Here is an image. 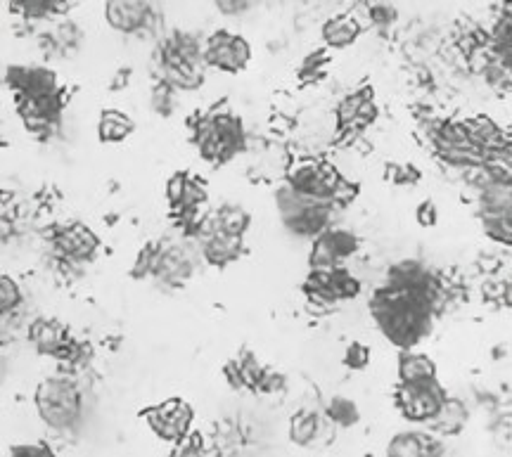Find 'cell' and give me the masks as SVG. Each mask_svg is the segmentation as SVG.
Returning a JSON list of instances; mask_svg holds the SVG:
<instances>
[{"instance_id":"obj_10","label":"cell","mask_w":512,"mask_h":457,"mask_svg":"<svg viewBox=\"0 0 512 457\" xmlns=\"http://www.w3.org/2000/svg\"><path fill=\"white\" fill-rule=\"evenodd\" d=\"M384 457H446V446L432 431H401L392 436Z\"/></svg>"},{"instance_id":"obj_42","label":"cell","mask_w":512,"mask_h":457,"mask_svg":"<svg viewBox=\"0 0 512 457\" xmlns=\"http://www.w3.org/2000/svg\"><path fill=\"white\" fill-rule=\"evenodd\" d=\"M128 74H131V72H128V69H121V72H119L117 76H114V79H119V81H117V83H112V88H124L126 83H128V79H126Z\"/></svg>"},{"instance_id":"obj_5","label":"cell","mask_w":512,"mask_h":457,"mask_svg":"<svg viewBox=\"0 0 512 457\" xmlns=\"http://www.w3.org/2000/svg\"><path fill=\"white\" fill-rule=\"evenodd\" d=\"M252 60V45L247 38L230 31H214L204 45V64L221 69V72H242Z\"/></svg>"},{"instance_id":"obj_30","label":"cell","mask_w":512,"mask_h":457,"mask_svg":"<svg viewBox=\"0 0 512 457\" xmlns=\"http://www.w3.org/2000/svg\"><path fill=\"white\" fill-rule=\"evenodd\" d=\"M157 254H159V244H147V247L140 249V254L136 256V263H133L131 275L136 280L150 278L155 273V263H157Z\"/></svg>"},{"instance_id":"obj_13","label":"cell","mask_w":512,"mask_h":457,"mask_svg":"<svg viewBox=\"0 0 512 457\" xmlns=\"http://www.w3.org/2000/svg\"><path fill=\"white\" fill-rule=\"evenodd\" d=\"M479 221H512V180H496L477 192Z\"/></svg>"},{"instance_id":"obj_9","label":"cell","mask_w":512,"mask_h":457,"mask_svg":"<svg viewBox=\"0 0 512 457\" xmlns=\"http://www.w3.org/2000/svg\"><path fill=\"white\" fill-rule=\"evenodd\" d=\"M8 86L17 98H46L57 93V76L46 67H8Z\"/></svg>"},{"instance_id":"obj_20","label":"cell","mask_w":512,"mask_h":457,"mask_svg":"<svg viewBox=\"0 0 512 457\" xmlns=\"http://www.w3.org/2000/svg\"><path fill=\"white\" fill-rule=\"evenodd\" d=\"M361 34V22L351 15H337L323 24V41L330 48H347Z\"/></svg>"},{"instance_id":"obj_1","label":"cell","mask_w":512,"mask_h":457,"mask_svg":"<svg viewBox=\"0 0 512 457\" xmlns=\"http://www.w3.org/2000/svg\"><path fill=\"white\" fill-rule=\"evenodd\" d=\"M439 308V292H415L384 285L370 299V313L384 337L403 351H411L432 330V315Z\"/></svg>"},{"instance_id":"obj_24","label":"cell","mask_w":512,"mask_h":457,"mask_svg":"<svg viewBox=\"0 0 512 457\" xmlns=\"http://www.w3.org/2000/svg\"><path fill=\"white\" fill-rule=\"evenodd\" d=\"M325 287L330 289V294L335 296V301L354 299V296H358V292H361V282H358L354 275L344 268L328 270V273H325Z\"/></svg>"},{"instance_id":"obj_22","label":"cell","mask_w":512,"mask_h":457,"mask_svg":"<svg viewBox=\"0 0 512 457\" xmlns=\"http://www.w3.org/2000/svg\"><path fill=\"white\" fill-rule=\"evenodd\" d=\"M320 434V415L313 410H299L290 420V441L294 446H311Z\"/></svg>"},{"instance_id":"obj_21","label":"cell","mask_w":512,"mask_h":457,"mask_svg":"<svg viewBox=\"0 0 512 457\" xmlns=\"http://www.w3.org/2000/svg\"><path fill=\"white\" fill-rule=\"evenodd\" d=\"M133 124L131 119L126 117L124 112H117V109H105L100 117V126H98V135L102 143H119V140L128 138L133 133Z\"/></svg>"},{"instance_id":"obj_17","label":"cell","mask_w":512,"mask_h":457,"mask_svg":"<svg viewBox=\"0 0 512 457\" xmlns=\"http://www.w3.org/2000/svg\"><path fill=\"white\" fill-rule=\"evenodd\" d=\"M252 225V216L247 214L245 209L238 207V204H226L219 211L204 218L202 228L207 230H219V233H228L235 237H245V233Z\"/></svg>"},{"instance_id":"obj_29","label":"cell","mask_w":512,"mask_h":457,"mask_svg":"<svg viewBox=\"0 0 512 457\" xmlns=\"http://www.w3.org/2000/svg\"><path fill=\"white\" fill-rule=\"evenodd\" d=\"M53 38L60 50H74L81 45L83 31L76 27L74 22H69V19H62V22H57V27L53 29Z\"/></svg>"},{"instance_id":"obj_39","label":"cell","mask_w":512,"mask_h":457,"mask_svg":"<svg viewBox=\"0 0 512 457\" xmlns=\"http://www.w3.org/2000/svg\"><path fill=\"white\" fill-rule=\"evenodd\" d=\"M437 221H439V211L434 207L432 199L422 202L418 207V223L425 225V228H432V225H437Z\"/></svg>"},{"instance_id":"obj_31","label":"cell","mask_w":512,"mask_h":457,"mask_svg":"<svg viewBox=\"0 0 512 457\" xmlns=\"http://www.w3.org/2000/svg\"><path fill=\"white\" fill-rule=\"evenodd\" d=\"M19 304H22V289L12 278H0V311L5 315H10L12 311H17Z\"/></svg>"},{"instance_id":"obj_18","label":"cell","mask_w":512,"mask_h":457,"mask_svg":"<svg viewBox=\"0 0 512 457\" xmlns=\"http://www.w3.org/2000/svg\"><path fill=\"white\" fill-rule=\"evenodd\" d=\"M437 379V365L418 351H403L399 356V384H425Z\"/></svg>"},{"instance_id":"obj_34","label":"cell","mask_w":512,"mask_h":457,"mask_svg":"<svg viewBox=\"0 0 512 457\" xmlns=\"http://www.w3.org/2000/svg\"><path fill=\"white\" fill-rule=\"evenodd\" d=\"M188 180L190 176L188 173H174V176L169 178V183H166V199H169V204L174 209H178L183 204V197H185V188H188Z\"/></svg>"},{"instance_id":"obj_41","label":"cell","mask_w":512,"mask_h":457,"mask_svg":"<svg viewBox=\"0 0 512 457\" xmlns=\"http://www.w3.org/2000/svg\"><path fill=\"white\" fill-rule=\"evenodd\" d=\"M223 372H226L228 384H233L235 389H242V386H245V382H242V372H240L238 360H230V363H226V368H223Z\"/></svg>"},{"instance_id":"obj_23","label":"cell","mask_w":512,"mask_h":457,"mask_svg":"<svg viewBox=\"0 0 512 457\" xmlns=\"http://www.w3.org/2000/svg\"><path fill=\"white\" fill-rule=\"evenodd\" d=\"M368 100H373V90L361 88L339 102L337 119H339V126H342L344 131H349V128H361L358 126V119H361V109Z\"/></svg>"},{"instance_id":"obj_32","label":"cell","mask_w":512,"mask_h":457,"mask_svg":"<svg viewBox=\"0 0 512 457\" xmlns=\"http://www.w3.org/2000/svg\"><path fill=\"white\" fill-rule=\"evenodd\" d=\"M169 457H207V448H204L202 434L192 431L188 439H183L181 443H176Z\"/></svg>"},{"instance_id":"obj_7","label":"cell","mask_w":512,"mask_h":457,"mask_svg":"<svg viewBox=\"0 0 512 457\" xmlns=\"http://www.w3.org/2000/svg\"><path fill=\"white\" fill-rule=\"evenodd\" d=\"M53 244L57 254H60L64 261L81 263V261H91L93 256L98 254L100 237L95 235L88 225L72 223L67 225V228L57 230Z\"/></svg>"},{"instance_id":"obj_40","label":"cell","mask_w":512,"mask_h":457,"mask_svg":"<svg viewBox=\"0 0 512 457\" xmlns=\"http://www.w3.org/2000/svg\"><path fill=\"white\" fill-rule=\"evenodd\" d=\"M216 8H219L223 15H242V12H247L252 5H249L247 0H219Z\"/></svg>"},{"instance_id":"obj_38","label":"cell","mask_w":512,"mask_h":457,"mask_svg":"<svg viewBox=\"0 0 512 457\" xmlns=\"http://www.w3.org/2000/svg\"><path fill=\"white\" fill-rule=\"evenodd\" d=\"M287 386V379L280 375V372H266V377L261 379L259 394H275V391H283Z\"/></svg>"},{"instance_id":"obj_19","label":"cell","mask_w":512,"mask_h":457,"mask_svg":"<svg viewBox=\"0 0 512 457\" xmlns=\"http://www.w3.org/2000/svg\"><path fill=\"white\" fill-rule=\"evenodd\" d=\"M29 339L34 341L38 353L53 358L57 349H60L69 337H67V330H64L60 323H55V320H36L29 330Z\"/></svg>"},{"instance_id":"obj_12","label":"cell","mask_w":512,"mask_h":457,"mask_svg":"<svg viewBox=\"0 0 512 457\" xmlns=\"http://www.w3.org/2000/svg\"><path fill=\"white\" fill-rule=\"evenodd\" d=\"M197 240H200V249H202L204 259H207V263H211V266H216V268H223V266H228V263L238 261L242 256V251H245V242H242V237L219 233V230L200 228Z\"/></svg>"},{"instance_id":"obj_26","label":"cell","mask_w":512,"mask_h":457,"mask_svg":"<svg viewBox=\"0 0 512 457\" xmlns=\"http://www.w3.org/2000/svg\"><path fill=\"white\" fill-rule=\"evenodd\" d=\"M328 242L332 244V249H335V254L339 256V261L349 259L351 254H356L358 249V237L354 233H349V230H342V228H330L328 233Z\"/></svg>"},{"instance_id":"obj_2","label":"cell","mask_w":512,"mask_h":457,"mask_svg":"<svg viewBox=\"0 0 512 457\" xmlns=\"http://www.w3.org/2000/svg\"><path fill=\"white\" fill-rule=\"evenodd\" d=\"M36 410L43 424L55 431L74 429L81 420V391L72 379L50 377L38 384Z\"/></svg>"},{"instance_id":"obj_16","label":"cell","mask_w":512,"mask_h":457,"mask_svg":"<svg viewBox=\"0 0 512 457\" xmlns=\"http://www.w3.org/2000/svg\"><path fill=\"white\" fill-rule=\"evenodd\" d=\"M467 420H470L467 405L460 401V398L448 396L444 408H441L439 415L427 424V429H430L434 436H444V439H448V436H458L460 431L465 429Z\"/></svg>"},{"instance_id":"obj_11","label":"cell","mask_w":512,"mask_h":457,"mask_svg":"<svg viewBox=\"0 0 512 457\" xmlns=\"http://www.w3.org/2000/svg\"><path fill=\"white\" fill-rule=\"evenodd\" d=\"M107 22L121 34H140L155 22L157 10L150 3H107Z\"/></svg>"},{"instance_id":"obj_33","label":"cell","mask_w":512,"mask_h":457,"mask_svg":"<svg viewBox=\"0 0 512 457\" xmlns=\"http://www.w3.org/2000/svg\"><path fill=\"white\" fill-rule=\"evenodd\" d=\"M370 363V349L366 344H358V341H351L344 351V365L349 370H366Z\"/></svg>"},{"instance_id":"obj_6","label":"cell","mask_w":512,"mask_h":457,"mask_svg":"<svg viewBox=\"0 0 512 457\" xmlns=\"http://www.w3.org/2000/svg\"><path fill=\"white\" fill-rule=\"evenodd\" d=\"M195 263V254H192L185 244H166V247L159 244V254L152 278L162 282V285L178 287L195 273Z\"/></svg>"},{"instance_id":"obj_27","label":"cell","mask_w":512,"mask_h":457,"mask_svg":"<svg viewBox=\"0 0 512 457\" xmlns=\"http://www.w3.org/2000/svg\"><path fill=\"white\" fill-rule=\"evenodd\" d=\"M240 363V372H242V382H245V386L247 389H252V391H259V386H261V379L266 377V368L264 365H259L256 363V358H254V353H242V358L238 360Z\"/></svg>"},{"instance_id":"obj_36","label":"cell","mask_w":512,"mask_h":457,"mask_svg":"<svg viewBox=\"0 0 512 457\" xmlns=\"http://www.w3.org/2000/svg\"><path fill=\"white\" fill-rule=\"evenodd\" d=\"M325 64H328V55H325V50H316V53L304 57L302 72H299V74L306 76V79H311V76H320V74H323Z\"/></svg>"},{"instance_id":"obj_35","label":"cell","mask_w":512,"mask_h":457,"mask_svg":"<svg viewBox=\"0 0 512 457\" xmlns=\"http://www.w3.org/2000/svg\"><path fill=\"white\" fill-rule=\"evenodd\" d=\"M368 17H370V22L373 24H377V27H389V24H394L396 22V8H392V5H387V3H373V5H368Z\"/></svg>"},{"instance_id":"obj_8","label":"cell","mask_w":512,"mask_h":457,"mask_svg":"<svg viewBox=\"0 0 512 457\" xmlns=\"http://www.w3.org/2000/svg\"><path fill=\"white\" fill-rule=\"evenodd\" d=\"M157 64H159V81H166L176 90H195L202 86L204 69L202 64H192L183 57L171 53L162 43L157 50Z\"/></svg>"},{"instance_id":"obj_25","label":"cell","mask_w":512,"mask_h":457,"mask_svg":"<svg viewBox=\"0 0 512 457\" xmlns=\"http://www.w3.org/2000/svg\"><path fill=\"white\" fill-rule=\"evenodd\" d=\"M325 417L332 424H337V427H354L361 420V410H358V405L351 401V398H344V396H335L330 398L328 408H325Z\"/></svg>"},{"instance_id":"obj_37","label":"cell","mask_w":512,"mask_h":457,"mask_svg":"<svg viewBox=\"0 0 512 457\" xmlns=\"http://www.w3.org/2000/svg\"><path fill=\"white\" fill-rule=\"evenodd\" d=\"M10 457H57L46 443H24V446H12Z\"/></svg>"},{"instance_id":"obj_15","label":"cell","mask_w":512,"mask_h":457,"mask_svg":"<svg viewBox=\"0 0 512 457\" xmlns=\"http://www.w3.org/2000/svg\"><path fill=\"white\" fill-rule=\"evenodd\" d=\"M465 128H467V133H470L472 143H475L479 150L486 154V157H489V154H494L496 150H501V147L508 143V135L501 131V126H498L494 119L486 117V114L465 119Z\"/></svg>"},{"instance_id":"obj_28","label":"cell","mask_w":512,"mask_h":457,"mask_svg":"<svg viewBox=\"0 0 512 457\" xmlns=\"http://www.w3.org/2000/svg\"><path fill=\"white\" fill-rule=\"evenodd\" d=\"M152 107L162 117H169L176 109V88L169 86L166 81H157L155 88H152Z\"/></svg>"},{"instance_id":"obj_3","label":"cell","mask_w":512,"mask_h":457,"mask_svg":"<svg viewBox=\"0 0 512 457\" xmlns=\"http://www.w3.org/2000/svg\"><path fill=\"white\" fill-rule=\"evenodd\" d=\"M446 389L439 379L425 384H399L396 386V408L408 422L430 424L446 403Z\"/></svg>"},{"instance_id":"obj_14","label":"cell","mask_w":512,"mask_h":457,"mask_svg":"<svg viewBox=\"0 0 512 457\" xmlns=\"http://www.w3.org/2000/svg\"><path fill=\"white\" fill-rule=\"evenodd\" d=\"M209 119H211V128H214L216 138H219L221 159L223 164H226L228 159H233L235 154L245 150V128H242V121L230 112L209 114Z\"/></svg>"},{"instance_id":"obj_4","label":"cell","mask_w":512,"mask_h":457,"mask_svg":"<svg viewBox=\"0 0 512 457\" xmlns=\"http://www.w3.org/2000/svg\"><path fill=\"white\" fill-rule=\"evenodd\" d=\"M143 420L162 441L181 443L192 434V420H195V410L190 408L188 401L183 398H171V401L152 405L143 410Z\"/></svg>"}]
</instances>
